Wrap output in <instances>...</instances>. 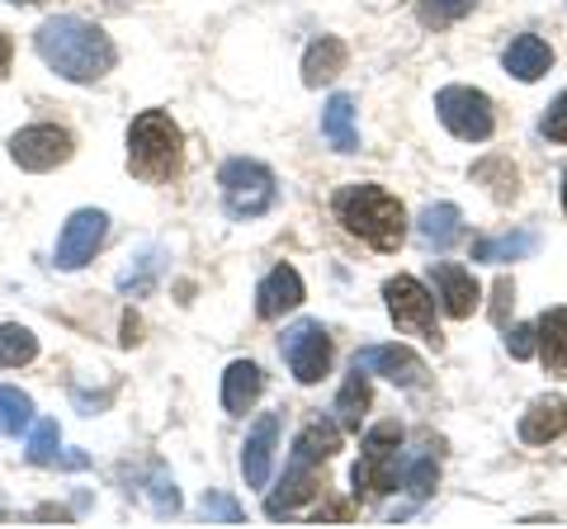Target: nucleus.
Returning a JSON list of instances; mask_svg holds the SVG:
<instances>
[{"label":"nucleus","instance_id":"1","mask_svg":"<svg viewBox=\"0 0 567 529\" xmlns=\"http://www.w3.org/2000/svg\"><path fill=\"white\" fill-rule=\"evenodd\" d=\"M33 48L39 58L66 81H100L104 72H114L118 52L110 43V33L91 20H76V14H58V20H43L33 33Z\"/></svg>","mask_w":567,"mask_h":529},{"label":"nucleus","instance_id":"2","mask_svg":"<svg viewBox=\"0 0 567 529\" xmlns=\"http://www.w3.org/2000/svg\"><path fill=\"white\" fill-rule=\"evenodd\" d=\"M336 218L350 237L369 241L374 251H398L406 237V214L402 204L379 185H346L336 194Z\"/></svg>","mask_w":567,"mask_h":529},{"label":"nucleus","instance_id":"3","mask_svg":"<svg viewBox=\"0 0 567 529\" xmlns=\"http://www.w3.org/2000/svg\"><path fill=\"white\" fill-rule=\"evenodd\" d=\"M181 166V128L166 110H147L128 128V170L147 185H162Z\"/></svg>","mask_w":567,"mask_h":529},{"label":"nucleus","instance_id":"4","mask_svg":"<svg viewBox=\"0 0 567 529\" xmlns=\"http://www.w3.org/2000/svg\"><path fill=\"white\" fill-rule=\"evenodd\" d=\"M398 445H402V426L388 421V426H374L360 445V464H354V487L369 491V497H388L398 491Z\"/></svg>","mask_w":567,"mask_h":529},{"label":"nucleus","instance_id":"5","mask_svg":"<svg viewBox=\"0 0 567 529\" xmlns=\"http://www.w3.org/2000/svg\"><path fill=\"white\" fill-rule=\"evenodd\" d=\"M218 185H223V204L233 218H260L275 204V175L260 162H246V156H237V162H227L218 170Z\"/></svg>","mask_w":567,"mask_h":529},{"label":"nucleus","instance_id":"6","mask_svg":"<svg viewBox=\"0 0 567 529\" xmlns=\"http://www.w3.org/2000/svg\"><path fill=\"white\" fill-rule=\"evenodd\" d=\"M435 114L454 137H464V143H487L496 128L492 100L483 91H473V85H445V91L435 95Z\"/></svg>","mask_w":567,"mask_h":529},{"label":"nucleus","instance_id":"7","mask_svg":"<svg viewBox=\"0 0 567 529\" xmlns=\"http://www.w3.org/2000/svg\"><path fill=\"white\" fill-rule=\"evenodd\" d=\"M284 364L293 369L298 383H322L331 374V336L322 322H293L289 331H284Z\"/></svg>","mask_w":567,"mask_h":529},{"label":"nucleus","instance_id":"8","mask_svg":"<svg viewBox=\"0 0 567 529\" xmlns=\"http://www.w3.org/2000/svg\"><path fill=\"white\" fill-rule=\"evenodd\" d=\"M383 298H388V312H393V322L406 331V336H421L440 345V326H435V298L425 293L412 274H398L383 284Z\"/></svg>","mask_w":567,"mask_h":529},{"label":"nucleus","instance_id":"9","mask_svg":"<svg viewBox=\"0 0 567 529\" xmlns=\"http://www.w3.org/2000/svg\"><path fill=\"white\" fill-rule=\"evenodd\" d=\"M10 156H14V166H24V170H52V166L71 162V133L58 128V123H33V128L14 133Z\"/></svg>","mask_w":567,"mask_h":529},{"label":"nucleus","instance_id":"10","mask_svg":"<svg viewBox=\"0 0 567 529\" xmlns=\"http://www.w3.org/2000/svg\"><path fill=\"white\" fill-rule=\"evenodd\" d=\"M104 232H110V218H104L100 208L71 214L62 237H58V270H81V264H91L95 251L104 246Z\"/></svg>","mask_w":567,"mask_h":529},{"label":"nucleus","instance_id":"11","mask_svg":"<svg viewBox=\"0 0 567 529\" xmlns=\"http://www.w3.org/2000/svg\"><path fill=\"white\" fill-rule=\"evenodd\" d=\"M354 369H364V374H383V378H393L398 387H416L425 378L421 355H412L406 345H364V350H354Z\"/></svg>","mask_w":567,"mask_h":529},{"label":"nucleus","instance_id":"12","mask_svg":"<svg viewBox=\"0 0 567 529\" xmlns=\"http://www.w3.org/2000/svg\"><path fill=\"white\" fill-rule=\"evenodd\" d=\"M275 449H279V416L265 412L251 426V435H246V445H241V478H246V487H265V483H270Z\"/></svg>","mask_w":567,"mask_h":529},{"label":"nucleus","instance_id":"13","mask_svg":"<svg viewBox=\"0 0 567 529\" xmlns=\"http://www.w3.org/2000/svg\"><path fill=\"white\" fill-rule=\"evenodd\" d=\"M312 497H322V468L289 458V473H284L279 491H270V497H265V516L279 520V516H289V510H298V506L312 501Z\"/></svg>","mask_w":567,"mask_h":529},{"label":"nucleus","instance_id":"14","mask_svg":"<svg viewBox=\"0 0 567 529\" xmlns=\"http://www.w3.org/2000/svg\"><path fill=\"white\" fill-rule=\"evenodd\" d=\"M298 303H303V279H298L293 264H275L256 289V312L265 317V322H275V317L293 312Z\"/></svg>","mask_w":567,"mask_h":529},{"label":"nucleus","instance_id":"15","mask_svg":"<svg viewBox=\"0 0 567 529\" xmlns=\"http://www.w3.org/2000/svg\"><path fill=\"white\" fill-rule=\"evenodd\" d=\"M265 393V374L251 364V360H237V364H227V374H223V407L233 412V416H246L260 402Z\"/></svg>","mask_w":567,"mask_h":529},{"label":"nucleus","instance_id":"16","mask_svg":"<svg viewBox=\"0 0 567 529\" xmlns=\"http://www.w3.org/2000/svg\"><path fill=\"white\" fill-rule=\"evenodd\" d=\"M548 66H554V48H548L539 33H520V39H511L506 48V72L516 81H539Z\"/></svg>","mask_w":567,"mask_h":529},{"label":"nucleus","instance_id":"17","mask_svg":"<svg viewBox=\"0 0 567 529\" xmlns=\"http://www.w3.org/2000/svg\"><path fill=\"white\" fill-rule=\"evenodd\" d=\"M567 431V402L563 397H539L535 407L520 416V439L525 445H548Z\"/></svg>","mask_w":567,"mask_h":529},{"label":"nucleus","instance_id":"18","mask_svg":"<svg viewBox=\"0 0 567 529\" xmlns=\"http://www.w3.org/2000/svg\"><path fill=\"white\" fill-rule=\"evenodd\" d=\"M435 284H440V298H445V312L450 317H468L477 308V279L464 270V264H435Z\"/></svg>","mask_w":567,"mask_h":529},{"label":"nucleus","instance_id":"19","mask_svg":"<svg viewBox=\"0 0 567 529\" xmlns=\"http://www.w3.org/2000/svg\"><path fill=\"white\" fill-rule=\"evenodd\" d=\"M336 449H341V426H331V421H308V426L298 431V439H293V454H289V458H298V464H317V468H322Z\"/></svg>","mask_w":567,"mask_h":529},{"label":"nucleus","instance_id":"20","mask_svg":"<svg viewBox=\"0 0 567 529\" xmlns=\"http://www.w3.org/2000/svg\"><path fill=\"white\" fill-rule=\"evenodd\" d=\"M535 251H539V232H506V237H477L473 241V260H487V264L525 260Z\"/></svg>","mask_w":567,"mask_h":529},{"label":"nucleus","instance_id":"21","mask_svg":"<svg viewBox=\"0 0 567 529\" xmlns=\"http://www.w3.org/2000/svg\"><path fill=\"white\" fill-rule=\"evenodd\" d=\"M535 336H539V350H544L548 374H563V378H567V308L544 312V317H539V326H535Z\"/></svg>","mask_w":567,"mask_h":529},{"label":"nucleus","instance_id":"22","mask_svg":"<svg viewBox=\"0 0 567 529\" xmlns=\"http://www.w3.org/2000/svg\"><path fill=\"white\" fill-rule=\"evenodd\" d=\"M464 214H458L454 204H431L421 214V222H416V232H421V241L425 246H435V251H450V246L458 241V232H464Z\"/></svg>","mask_w":567,"mask_h":529},{"label":"nucleus","instance_id":"23","mask_svg":"<svg viewBox=\"0 0 567 529\" xmlns=\"http://www.w3.org/2000/svg\"><path fill=\"white\" fill-rule=\"evenodd\" d=\"M322 133L336 152H354L360 147V133H354V100L350 95H331L322 110Z\"/></svg>","mask_w":567,"mask_h":529},{"label":"nucleus","instance_id":"24","mask_svg":"<svg viewBox=\"0 0 567 529\" xmlns=\"http://www.w3.org/2000/svg\"><path fill=\"white\" fill-rule=\"evenodd\" d=\"M341 66H346V43L327 33V39H317V43L308 48V58H303V81H308V85H327V81L341 76Z\"/></svg>","mask_w":567,"mask_h":529},{"label":"nucleus","instance_id":"25","mask_svg":"<svg viewBox=\"0 0 567 529\" xmlns=\"http://www.w3.org/2000/svg\"><path fill=\"white\" fill-rule=\"evenodd\" d=\"M364 412H369V378H364V369H350L341 397H336V426L350 431V435H360Z\"/></svg>","mask_w":567,"mask_h":529},{"label":"nucleus","instance_id":"26","mask_svg":"<svg viewBox=\"0 0 567 529\" xmlns=\"http://www.w3.org/2000/svg\"><path fill=\"white\" fill-rule=\"evenodd\" d=\"M39 355V336L20 322H6L0 326V369H20Z\"/></svg>","mask_w":567,"mask_h":529},{"label":"nucleus","instance_id":"27","mask_svg":"<svg viewBox=\"0 0 567 529\" xmlns=\"http://www.w3.org/2000/svg\"><path fill=\"white\" fill-rule=\"evenodd\" d=\"M33 426V402L20 387H0V435H20Z\"/></svg>","mask_w":567,"mask_h":529},{"label":"nucleus","instance_id":"28","mask_svg":"<svg viewBox=\"0 0 567 529\" xmlns=\"http://www.w3.org/2000/svg\"><path fill=\"white\" fill-rule=\"evenodd\" d=\"M58 449H62L58 421H33V431H29V464H58Z\"/></svg>","mask_w":567,"mask_h":529},{"label":"nucleus","instance_id":"29","mask_svg":"<svg viewBox=\"0 0 567 529\" xmlns=\"http://www.w3.org/2000/svg\"><path fill=\"white\" fill-rule=\"evenodd\" d=\"M435 478H440V464H435V454H416L412 458V468H406V487H412V497L425 501L435 491Z\"/></svg>","mask_w":567,"mask_h":529},{"label":"nucleus","instance_id":"30","mask_svg":"<svg viewBox=\"0 0 567 529\" xmlns=\"http://www.w3.org/2000/svg\"><path fill=\"white\" fill-rule=\"evenodd\" d=\"M156 270H162V256H156V251L137 256V270L128 264V270L118 274V289H123V293H147V284H152V274H156Z\"/></svg>","mask_w":567,"mask_h":529},{"label":"nucleus","instance_id":"31","mask_svg":"<svg viewBox=\"0 0 567 529\" xmlns=\"http://www.w3.org/2000/svg\"><path fill=\"white\" fill-rule=\"evenodd\" d=\"M468 6H473V0H421V20L425 24H454V20H464V14H468Z\"/></svg>","mask_w":567,"mask_h":529},{"label":"nucleus","instance_id":"32","mask_svg":"<svg viewBox=\"0 0 567 529\" xmlns=\"http://www.w3.org/2000/svg\"><path fill=\"white\" fill-rule=\"evenodd\" d=\"M152 510L156 516H175V510H181V491H175V483L166 478L162 468L152 473Z\"/></svg>","mask_w":567,"mask_h":529},{"label":"nucleus","instance_id":"33","mask_svg":"<svg viewBox=\"0 0 567 529\" xmlns=\"http://www.w3.org/2000/svg\"><path fill=\"white\" fill-rule=\"evenodd\" d=\"M539 133L548 137V143H567V91L548 104V114H544V123H539Z\"/></svg>","mask_w":567,"mask_h":529},{"label":"nucleus","instance_id":"34","mask_svg":"<svg viewBox=\"0 0 567 529\" xmlns=\"http://www.w3.org/2000/svg\"><path fill=\"white\" fill-rule=\"evenodd\" d=\"M204 520H223V525H241V506L223 491H208L204 497Z\"/></svg>","mask_w":567,"mask_h":529},{"label":"nucleus","instance_id":"35","mask_svg":"<svg viewBox=\"0 0 567 529\" xmlns=\"http://www.w3.org/2000/svg\"><path fill=\"white\" fill-rule=\"evenodd\" d=\"M506 350H511L516 360H529V355H535V326H511Z\"/></svg>","mask_w":567,"mask_h":529},{"label":"nucleus","instance_id":"36","mask_svg":"<svg viewBox=\"0 0 567 529\" xmlns=\"http://www.w3.org/2000/svg\"><path fill=\"white\" fill-rule=\"evenodd\" d=\"M492 293H496L492 317H496V326H506V308H511V298H516V289H511V279H502V284H496Z\"/></svg>","mask_w":567,"mask_h":529},{"label":"nucleus","instance_id":"37","mask_svg":"<svg viewBox=\"0 0 567 529\" xmlns=\"http://www.w3.org/2000/svg\"><path fill=\"white\" fill-rule=\"evenodd\" d=\"M6 66H10V39L0 33V76H6Z\"/></svg>","mask_w":567,"mask_h":529},{"label":"nucleus","instance_id":"38","mask_svg":"<svg viewBox=\"0 0 567 529\" xmlns=\"http://www.w3.org/2000/svg\"><path fill=\"white\" fill-rule=\"evenodd\" d=\"M563 208H567V170H563Z\"/></svg>","mask_w":567,"mask_h":529},{"label":"nucleus","instance_id":"39","mask_svg":"<svg viewBox=\"0 0 567 529\" xmlns=\"http://www.w3.org/2000/svg\"><path fill=\"white\" fill-rule=\"evenodd\" d=\"M14 6H39V0H14Z\"/></svg>","mask_w":567,"mask_h":529}]
</instances>
